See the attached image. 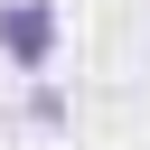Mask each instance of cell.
I'll list each match as a JSON object with an SVG mask.
<instances>
[{
  "mask_svg": "<svg viewBox=\"0 0 150 150\" xmlns=\"http://www.w3.org/2000/svg\"><path fill=\"white\" fill-rule=\"evenodd\" d=\"M56 38H66L56 0H0V56H9L19 75H47V66H56Z\"/></svg>",
  "mask_w": 150,
  "mask_h": 150,
  "instance_id": "6da1fadb",
  "label": "cell"
},
{
  "mask_svg": "<svg viewBox=\"0 0 150 150\" xmlns=\"http://www.w3.org/2000/svg\"><path fill=\"white\" fill-rule=\"evenodd\" d=\"M28 122H38V131H56V122H66V94H56V84H38V94H28Z\"/></svg>",
  "mask_w": 150,
  "mask_h": 150,
  "instance_id": "7a4b0ae2",
  "label": "cell"
}]
</instances>
